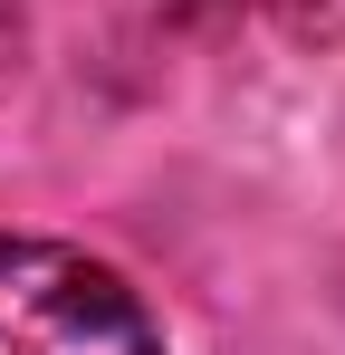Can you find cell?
<instances>
[{"label": "cell", "instance_id": "cell-1", "mask_svg": "<svg viewBox=\"0 0 345 355\" xmlns=\"http://www.w3.org/2000/svg\"><path fill=\"white\" fill-rule=\"evenodd\" d=\"M0 355H163L144 297L67 240H0Z\"/></svg>", "mask_w": 345, "mask_h": 355}, {"label": "cell", "instance_id": "cell-2", "mask_svg": "<svg viewBox=\"0 0 345 355\" xmlns=\"http://www.w3.org/2000/svg\"><path fill=\"white\" fill-rule=\"evenodd\" d=\"M19 49H29V19H19V0H0V87L19 77Z\"/></svg>", "mask_w": 345, "mask_h": 355}]
</instances>
